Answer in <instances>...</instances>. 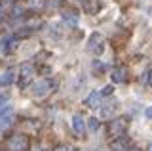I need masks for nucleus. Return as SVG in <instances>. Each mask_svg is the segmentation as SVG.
<instances>
[{
  "label": "nucleus",
  "mask_w": 152,
  "mask_h": 151,
  "mask_svg": "<svg viewBox=\"0 0 152 151\" xmlns=\"http://www.w3.org/2000/svg\"><path fill=\"white\" fill-rule=\"evenodd\" d=\"M28 136L25 134H13L6 140V147L8 151H27L28 149Z\"/></svg>",
  "instance_id": "nucleus-1"
},
{
  "label": "nucleus",
  "mask_w": 152,
  "mask_h": 151,
  "mask_svg": "<svg viewBox=\"0 0 152 151\" xmlns=\"http://www.w3.org/2000/svg\"><path fill=\"white\" fill-rule=\"evenodd\" d=\"M110 78H112V82H114V84L126 82V78H127L126 67H116V69H112V73H110Z\"/></svg>",
  "instance_id": "nucleus-4"
},
{
  "label": "nucleus",
  "mask_w": 152,
  "mask_h": 151,
  "mask_svg": "<svg viewBox=\"0 0 152 151\" xmlns=\"http://www.w3.org/2000/svg\"><path fill=\"white\" fill-rule=\"evenodd\" d=\"M86 105H88V107H97V105H101V94L91 92L88 98H86Z\"/></svg>",
  "instance_id": "nucleus-10"
},
{
  "label": "nucleus",
  "mask_w": 152,
  "mask_h": 151,
  "mask_svg": "<svg viewBox=\"0 0 152 151\" xmlns=\"http://www.w3.org/2000/svg\"><path fill=\"white\" fill-rule=\"evenodd\" d=\"M127 124H129V119L127 117H118V119H112L110 124H108V132L112 136H122L124 132L127 130Z\"/></svg>",
  "instance_id": "nucleus-3"
},
{
  "label": "nucleus",
  "mask_w": 152,
  "mask_h": 151,
  "mask_svg": "<svg viewBox=\"0 0 152 151\" xmlns=\"http://www.w3.org/2000/svg\"><path fill=\"white\" fill-rule=\"evenodd\" d=\"M148 151H152V144H150V147H148Z\"/></svg>",
  "instance_id": "nucleus-22"
},
{
  "label": "nucleus",
  "mask_w": 152,
  "mask_h": 151,
  "mask_svg": "<svg viewBox=\"0 0 152 151\" xmlns=\"http://www.w3.org/2000/svg\"><path fill=\"white\" fill-rule=\"evenodd\" d=\"M61 17H63V21L69 27H76V25H78V16L72 13V12H63V13H61Z\"/></svg>",
  "instance_id": "nucleus-9"
},
{
  "label": "nucleus",
  "mask_w": 152,
  "mask_h": 151,
  "mask_svg": "<svg viewBox=\"0 0 152 151\" xmlns=\"http://www.w3.org/2000/svg\"><path fill=\"white\" fill-rule=\"evenodd\" d=\"M89 50L101 54V50H103V36L99 35V33H93V35L89 36Z\"/></svg>",
  "instance_id": "nucleus-5"
},
{
  "label": "nucleus",
  "mask_w": 152,
  "mask_h": 151,
  "mask_svg": "<svg viewBox=\"0 0 152 151\" xmlns=\"http://www.w3.org/2000/svg\"><path fill=\"white\" fill-rule=\"evenodd\" d=\"M88 128H89V132H97V130H99V121H97V117L88 119Z\"/></svg>",
  "instance_id": "nucleus-14"
},
{
  "label": "nucleus",
  "mask_w": 152,
  "mask_h": 151,
  "mask_svg": "<svg viewBox=\"0 0 152 151\" xmlns=\"http://www.w3.org/2000/svg\"><path fill=\"white\" fill-rule=\"evenodd\" d=\"M114 111H116V103H108L107 107H103L101 109V119H110V117L114 115Z\"/></svg>",
  "instance_id": "nucleus-12"
},
{
  "label": "nucleus",
  "mask_w": 152,
  "mask_h": 151,
  "mask_svg": "<svg viewBox=\"0 0 152 151\" xmlns=\"http://www.w3.org/2000/svg\"><path fill=\"white\" fill-rule=\"evenodd\" d=\"M19 88H27L28 84L32 82V75H34V65L31 61H25L21 63V69H19Z\"/></svg>",
  "instance_id": "nucleus-2"
},
{
  "label": "nucleus",
  "mask_w": 152,
  "mask_h": 151,
  "mask_svg": "<svg viewBox=\"0 0 152 151\" xmlns=\"http://www.w3.org/2000/svg\"><path fill=\"white\" fill-rule=\"evenodd\" d=\"M72 128L76 132V136H82L84 132H86V122H84V119L80 115H74L72 117Z\"/></svg>",
  "instance_id": "nucleus-6"
},
{
  "label": "nucleus",
  "mask_w": 152,
  "mask_h": 151,
  "mask_svg": "<svg viewBox=\"0 0 152 151\" xmlns=\"http://www.w3.org/2000/svg\"><path fill=\"white\" fill-rule=\"evenodd\" d=\"M146 82H148V86L152 88V69L148 71V78H146Z\"/></svg>",
  "instance_id": "nucleus-20"
},
{
  "label": "nucleus",
  "mask_w": 152,
  "mask_h": 151,
  "mask_svg": "<svg viewBox=\"0 0 152 151\" xmlns=\"http://www.w3.org/2000/svg\"><path fill=\"white\" fill-rule=\"evenodd\" d=\"M13 44H15V42H13V38H12V36H8V38H2V42H0V48H2L4 52H10Z\"/></svg>",
  "instance_id": "nucleus-13"
},
{
  "label": "nucleus",
  "mask_w": 152,
  "mask_h": 151,
  "mask_svg": "<svg viewBox=\"0 0 152 151\" xmlns=\"http://www.w3.org/2000/svg\"><path fill=\"white\" fill-rule=\"evenodd\" d=\"M13 82V69L8 67L0 73V86H8V84Z\"/></svg>",
  "instance_id": "nucleus-7"
},
{
  "label": "nucleus",
  "mask_w": 152,
  "mask_h": 151,
  "mask_svg": "<svg viewBox=\"0 0 152 151\" xmlns=\"http://www.w3.org/2000/svg\"><path fill=\"white\" fill-rule=\"evenodd\" d=\"M127 151H141V149H137V147H129Z\"/></svg>",
  "instance_id": "nucleus-21"
},
{
  "label": "nucleus",
  "mask_w": 152,
  "mask_h": 151,
  "mask_svg": "<svg viewBox=\"0 0 152 151\" xmlns=\"http://www.w3.org/2000/svg\"><path fill=\"white\" fill-rule=\"evenodd\" d=\"M23 13V6H13V16H19Z\"/></svg>",
  "instance_id": "nucleus-18"
},
{
  "label": "nucleus",
  "mask_w": 152,
  "mask_h": 151,
  "mask_svg": "<svg viewBox=\"0 0 152 151\" xmlns=\"http://www.w3.org/2000/svg\"><path fill=\"white\" fill-rule=\"evenodd\" d=\"M110 151H127V141L124 136H120L118 140H114L110 144Z\"/></svg>",
  "instance_id": "nucleus-8"
},
{
  "label": "nucleus",
  "mask_w": 152,
  "mask_h": 151,
  "mask_svg": "<svg viewBox=\"0 0 152 151\" xmlns=\"http://www.w3.org/2000/svg\"><path fill=\"white\" fill-rule=\"evenodd\" d=\"M50 86H51V84L48 82V81H40V82H38L36 86H34V96H36V98L44 96V94L48 92V88H50Z\"/></svg>",
  "instance_id": "nucleus-11"
},
{
  "label": "nucleus",
  "mask_w": 152,
  "mask_h": 151,
  "mask_svg": "<svg viewBox=\"0 0 152 151\" xmlns=\"http://www.w3.org/2000/svg\"><path fill=\"white\" fill-rule=\"evenodd\" d=\"M112 92H114V88H112V86H104L103 90H101V96H110Z\"/></svg>",
  "instance_id": "nucleus-16"
},
{
  "label": "nucleus",
  "mask_w": 152,
  "mask_h": 151,
  "mask_svg": "<svg viewBox=\"0 0 152 151\" xmlns=\"http://www.w3.org/2000/svg\"><path fill=\"white\" fill-rule=\"evenodd\" d=\"M28 6H31V8H38V10H40V8L46 6V0H28Z\"/></svg>",
  "instance_id": "nucleus-15"
},
{
  "label": "nucleus",
  "mask_w": 152,
  "mask_h": 151,
  "mask_svg": "<svg viewBox=\"0 0 152 151\" xmlns=\"http://www.w3.org/2000/svg\"><path fill=\"white\" fill-rule=\"evenodd\" d=\"M145 117L146 119H152V107H146L145 109Z\"/></svg>",
  "instance_id": "nucleus-19"
},
{
  "label": "nucleus",
  "mask_w": 152,
  "mask_h": 151,
  "mask_svg": "<svg viewBox=\"0 0 152 151\" xmlns=\"http://www.w3.org/2000/svg\"><path fill=\"white\" fill-rule=\"evenodd\" d=\"M53 151H72V149H70L69 145H57V147H55Z\"/></svg>",
  "instance_id": "nucleus-17"
}]
</instances>
